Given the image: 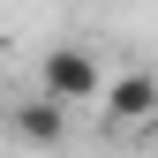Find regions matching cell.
<instances>
[{
	"mask_svg": "<svg viewBox=\"0 0 158 158\" xmlns=\"http://www.w3.org/2000/svg\"><path fill=\"white\" fill-rule=\"evenodd\" d=\"M98 83H106V60H98L90 45H75V38L38 53V90H45V98H60L68 113H83L90 98H98Z\"/></svg>",
	"mask_w": 158,
	"mask_h": 158,
	"instance_id": "6da1fadb",
	"label": "cell"
},
{
	"mask_svg": "<svg viewBox=\"0 0 158 158\" xmlns=\"http://www.w3.org/2000/svg\"><path fill=\"white\" fill-rule=\"evenodd\" d=\"M98 121H106L113 135H143L151 128V113H158V83L143 68H121V75H106V83H98Z\"/></svg>",
	"mask_w": 158,
	"mask_h": 158,
	"instance_id": "7a4b0ae2",
	"label": "cell"
},
{
	"mask_svg": "<svg viewBox=\"0 0 158 158\" xmlns=\"http://www.w3.org/2000/svg\"><path fill=\"white\" fill-rule=\"evenodd\" d=\"M68 121L75 113L60 106V98H45V90H30V98H15L8 106V128H15V143H38V151H53L68 135Z\"/></svg>",
	"mask_w": 158,
	"mask_h": 158,
	"instance_id": "3957f363",
	"label": "cell"
}]
</instances>
